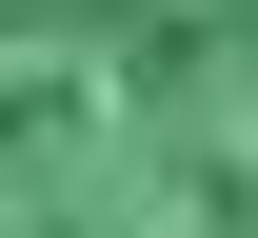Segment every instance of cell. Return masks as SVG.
Here are the masks:
<instances>
[{
	"mask_svg": "<svg viewBox=\"0 0 258 238\" xmlns=\"http://www.w3.org/2000/svg\"><path fill=\"white\" fill-rule=\"evenodd\" d=\"M0 238H258V0H0Z\"/></svg>",
	"mask_w": 258,
	"mask_h": 238,
	"instance_id": "cell-1",
	"label": "cell"
}]
</instances>
